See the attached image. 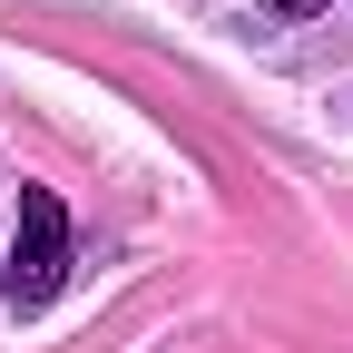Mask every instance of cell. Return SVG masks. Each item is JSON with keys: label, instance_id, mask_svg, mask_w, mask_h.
<instances>
[{"label": "cell", "instance_id": "7a4b0ae2", "mask_svg": "<svg viewBox=\"0 0 353 353\" xmlns=\"http://www.w3.org/2000/svg\"><path fill=\"white\" fill-rule=\"evenodd\" d=\"M275 20H314V10H334V0H265Z\"/></svg>", "mask_w": 353, "mask_h": 353}, {"label": "cell", "instance_id": "6da1fadb", "mask_svg": "<svg viewBox=\"0 0 353 353\" xmlns=\"http://www.w3.org/2000/svg\"><path fill=\"white\" fill-rule=\"evenodd\" d=\"M59 285H69V206L50 187H20V236L0 265V294H10V314H39Z\"/></svg>", "mask_w": 353, "mask_h": 353}]
</instances>
